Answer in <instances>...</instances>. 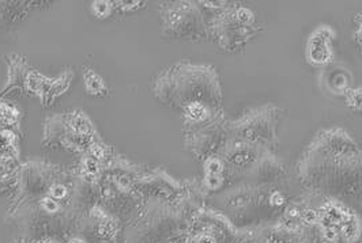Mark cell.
Masks as SVG:
<instances>
[{
  "mask_svg": "<svg viewBox=\"0 0 362 243\" xmlns=\"http://www.w3.org/2000/svg\"><path fill=\"white\" fill-rule=\"evenodd\" d=\"M301 178L327 193L357 192L362 181V158L356 143L341 129L321 132L302 158Z\"/></svg>",
  "mask_w": 362,
  "mask_h": 243,
  "instance_id": "1",
  "label": "cell"
},
{
  "mask_svg": "<svg viewBox=\"0 0 362 243\" xmlns=\"http://www.w3.org/2000/svg\"><path fill=\"white\" fill-rule=\"evenodd\" d=\"M278 109L269 105L247 113L228 125L232 139L252 143L264 150L277 145Z\"/></svg>",
  "mask_w": 362,
  "mask_h": 243,
  "instance_id": "2",
  "label": "cell"
},
{
  "mask_svg": "<svg viewBox=\"0 0 362 243\" xmlns=\"http://www.w3.org/2000/svg\"><path fill=\"white\" fill-rule=\"evenodd\" d=\"M215 29L218 32V40L228 51L244 46L247 41L255 36V29H252V26H245L235 20L233 8L228 10L222 17L219 15Z\"/></svg>",
  "mask_w": 362,
  "mask_h": 243,
  "instance_id": "3",
  "label": "cell"
},
{
  "mask_svg": "<svg viewBox=\"0 0 362 243\" xmlns=\"http://www.w3.org/2000/svg\"><path fill=\"white\" fill-rule=\"evenodd\" d=\"M334 36L332 29L328 26H320L311 34L306 44V59L312 65L323 67L332 61L331 41L334 40Z\"/></svg>",
  "mask_w": 362,
  "mask_h": 243,
  "instance_id": "4",
  "label": "cell"
},
{
  "mask_svg": "<svg viewBox=\"0 0 362 243\" xmlns=\"http://www.w3.org/2000/svg\"><path fill=\"white\" fill-rule=\"evenodd\" d=\"M266 151L252 143L229 139L224 151V159L235 169H251Z\"/></svg>",
  "mask_w": 362,
  "mask_h": 243,
  "instance_id": "5",
  "label": "cell"
},
{
  "mask_svg": "<svg viewBox=\"0 0 362 243\" xmlns=\"http://www.w3.org/2000/svg\"><path fill=\"white\" fill-rule=\"evenodd\" d=\"M251 177L260 183H270L285 173V164L266 151L260 159L250 169Z\"/></svg>",
  "mask_w": 362,
  "mask_h": 243,
  "instance_id": "6",
  "label": "cell"
},
{
  "mask_svg": "<svg viewBox=\"0 0 362 243\" xmlns=\"http://www.w3.org/2000/svg\"><path fill=\"white\" fill-rule=\"evenodd\" d=\"M324 81L327 83V87L334 94H346L350 90L351 75L344 68H332L327 70Z\"/></svg>",
  "mask_w": 362,
  "mask_h": 243,
  "instance_id": "7",
  "label": "cell"
},
{
  "mask_svg": "<svg viewBox=\"0 0 362 243\" xmlns=\"http://www.w3.org/2000/svg\"><path fill=\"white\" fill-rule=\"evenodd\" d=\"M210 107L202 101H191L186 106V116L193 122H203L210 119Z\"/></svg>",
  "mask_w": 362,
  "mask_h": 243,
  "instance_id": "8",
  "label": "cell"
},
{
  "mask_svg": "<svg viewBox=\"0 0 362 243\" xmlns=\"http://www.w3.org/2000/svg\"><path fill=\"white\" fill-rule=\"evenodd\" d=\"M360 230H361V227H360V222H358V219L353 215L346 223L343 224L341 227V230H340V235L343 237V239L344 241H347V242H353V241H356L357 238H358V235H360Z\"/></svg>",
  "mask_w": 362,
  "mask_h": 243,
  "instance_id": "9",
  "label": "cell"
},
{
  "mask_svg": "<svg viewBox=\"0 0 362 243\" xmlns=\"http://www.w3.org/2000/svg\"><path fill=\"white\" fill-rule=\"evenodd\" d=\"M346 105L354 112H362V87L350 88L346 94Z\"/></svg>",
  "mask_w": 362,
  "mask_h": 243,
  "instance_id": "10",
  "label": "cell"
},
{
  "mask_svg": "<svg viewBox=\"0 0 362 243\" xmlns=\"http://www.w3.org/2000/svg\"><path fill=\"white\" fill-rule=\"evenodd\" d=\"M225 164L221 158H209L206 162V174L224 176Z\"/></svg>",
  "mask_w": 362,
  "mask_h": 243,
  "instance_id": "11",
  "label": "cell"
},
{
  "mask_svg": "<svg viewBox=\"0 0 362 243\" xmlns=\"http://www.w3.org/2000/svg\"><path fill=\"white\" fill-rule=\"evenodd\" d=\"M116 231H117V225L115 222H112V221H108V219H104L100 225H98V232H100V235L103 237V238H107V239H110V238H113L115 235H116Z\"/></svg>",
  "mask_w": 362,
  "mask_h": 243,
  "instance_id": "12",
  "label": "cell"
},
{
  "mask_svg": "<svg viewBox=\"0 0 362 243\" xmlns=\"http://www.w3.org/2000/svg\"><path fill=\"white\" fill-rule=\"evenodd\" d=\"M72 126L79 135H87L90 132V124L84 116H77L72 121Z\"/></svg>",
  "mask_w": 362,
  "mask_h": 243,
  "instance_id": "13",
  "label": "cell"
},
{
  "mask_svg": "<svg viewBox=\"0 0 362 243\" xmlns=\"http://www.w3.org/2000/svg\"><path fill=\"white\" fill-rule=\"evenodd\" d=\"M0 117L6 122H14L17 119V112L7 105H0Z\"/></svg>",
  "mask_w": 362,
  "mask_h": 243,
  "instance_id": "14",
  "label": "cell"
},
{
  "mask_svg": "<svg viewBox=\"0 0 362 243\" xmlns=\"http://www.w3.org/2000/svg\"><path fill=\"white\" fill-rule=\"evenodd\" d=\"M87 88H89L90 91H93V93H97V91H100V90L104 88V87H103V81H101V79H100L97 75L89 74V77H87Z\"/></svg>",
  "mask_w": 362,
  "mask_h": 243,
  "instance_id": "15",
  "label": "cell"
},
{
  "mask_svg": "<svg viewBox=\"0 0 362 243\" xmlns=\"http://www.w3.org/2000/svg\"><path fill=\"white\" fill-rule=\"evenodd\" d=\"M206 185L209 189L216 190L224 185V176H212L206 174Z\"/></svg>",
  "mask_w": 362,
  "mask_h": 243,
  "instance_id": "16",
  "label": "cell"
},
{
  "mask_svg": "<svg viewBox=\"0 0 362 243\" xmlns=\"http://www.w3.org/2000/svg\"><path fill=\"white\" fill-rule=\"evenodd\" d=\"M43 78L36 75V74H32L29 78H27V87L29 90L32 91H40L43 88Z\"/></svg>",
  "mask_w": 362,
  "mask_h": 243,
  "instance_id": "17",
  "label": "cell"
},
{
  "mask_svg": "<svg viewBox=\"0 0 362 243\" xmlns=\"http://www.w3.org/2000/svg\"><path fill=\"white\" fill-rule=\"evenodd\" d=\"M188 243H215V238L210 232L195 234Z\"/></svg>",
  "mask_w": 362,
  "mask_h": 243,
  "instance_id": "18",
  "label": "cell"
},
{
  "mask_svg": "<svg viewBox=\"0 0 362 243\" xmlns=\"http://www.w3.org/2000/svg\"><path fill=\"white\" fill-rule=\"evenodd\" d=\"M285 203H286V199L280 192H273L269 197V204L274 208H279V206L285 205Z\"/></svg>",
  "mask_w": 362,
  "mask_h": 243,
  "instance_id": "19",
  "label": "cell"
},
{
  "mask_svg": "<svg viewBox=\"0 0 362 243\" xmlns=\"http://www.w3.org/2000/svg\"><path fill=\"white\" fill-rule=\"evenodd\" d=\"M93 8H94V13L98 17L103 18V17H107L108 14H109L110 6H109V3H107V1H98V3H94Z\"/></svg>",
  "mask_w": 362,
  "mask_h": 243,
  "instance_id": "20",
  "label": "cell"
},
{
  "mask_svg": "<svg viewBox=\"0 0 362 243\" xmlns=\"http://www.w3.org/2000/svg\"><path fill=\"white\" fill-rule=\"evenodd\" d=\"M51 195L55 199H63L64 196L67 195V189L64 188L63 185H55L51 188Z\"/></svg>",
  "mask_w": 362,
  "mask_h": 243,
  "instance_id": "21",
  "label": "cell"
},
{
  "mask_svg": "<svg viewBox=\"0 0 362 243\" xmlns=\"http://www.w3.org/2000/svg\"><path fill=\"white\" fill-rule=\"evenodd\" d=\"M43 208L46 211V212L53 214V212H56V211H58V208H59V206H58L56 202H53L52 199H44Z\"/></svg>",
  "mask_w": 362,
  "mask_h": 243,
  "instance_id": "22",
  "label": "cell"
},
{
  "mask_svg": "<svg viewBox=\"0 0 362 243\" xmlns=\"http://www.w3.org/2000/svg\"><path fill=\"white\" fill-rule=\"evenodd\" d=\"M86 171L90 174H96L98 171V163L96 159H87L86 161Z\"/></svg>",
  "mask_w": 362,
  "mask_h": 243,
  "instance_id": "23",
  "label": "cell"
},
{
  "mask_svg": "<svg viewBox=\"0 0 362 243\" xmlns=\"http://www.w3.org/2000/svg\"><path fill=\"white\" fill-rule=\"evenodd\" d=\"M91 152H93V155L97 157V158H103V157H104V150H103V147H100V145H97V144H93V145H91Z\"/></svg>",
  "mask_w": 362,
  "mask_h": 243,
  "instance_id": "24",
  "label": "cell"
},
{
  "mask_svg": "<svg viewBox=\"0 0 362 243\" xmlns=\"http://www.w3.org/2000/svg\"><path fill=\"white\" fill-rule=\"evenodd\" d=\"M70 243H85L82 239H79V238H75V239H72Z\"/></svg>",
  "mask_w": 362,
  "mask_h": 243,
  "instance_id": "25",
  "label": "cell"
},
{
  "mask_svg": "<svg viewBox=\"0 0 362 243\" xmlns=\"http://www.w3.org/2000/svg\"><path fill=\"white\" fill-rule=\"evenodd\" d=\"M41 243H56V242H53V241H49V239H46V241H44V242H41Z\"/></svg>",
  "mask_w": 362,
  "mask_h": 243,
  "instance_id": "26",
  "label": "cell"
}]
</instances>
